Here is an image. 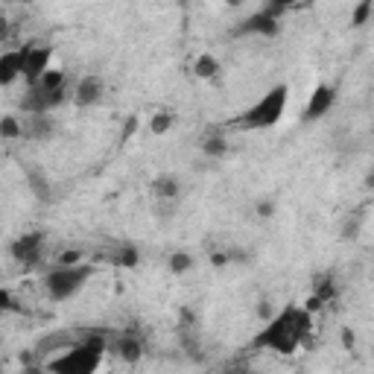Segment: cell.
<instances>
[{
    "label": "cell",
    "mask_w": 374,
    "mask_h": 374,
    "mask_svg": "<svg viewBox=\"0 0 374 374\" xmlns=\"http://www.w3.org/2000/svg\"><path fill=\"white\" fill-rule=\"evenodd\" d=\"M114 351H117V357H120L123 363H141L144 357V342L141 337H135V333H123V337H117L114 342Z\"/></svg>",
    "instance_id": "7c38bea8"
},
{
    "label": "cell",
    "mask_w": 374,
    "mask_h": 374,
    "mask_svg": "<svg viewBox=\"0 0 374 374\" xmlns=\"http://www.w3.org/2000/svg\"><path fill=\"white\" fill-rule=\"evenodd\" d=\"M357 231H360V223L354 220V223H345V228H342V240H354L357 237Z\"/></svg>",
    "instance_id": "4316f807"
},
{
    "label": "cell",
    "mask_w": 374,
    "mask_h": 374,
    "mask_svg": "<svg viewBox=\"0 0 374 374\" xmlns=\"http://www.w3.org/2000/svg\"><path fill=\"white\" fill-rule=\"evenodd\" d=\"M313 330V313L301 304H287L275 316L266 319L263 330L251 339V348L258 351H272V354H295L307 339V333Z\"/></svg>",
    "instance_id": "6da1fadb"
},
{
    "label": "cell",
    "mask_w": 374,
    "mask_h": 374,
    "mask_svg": "<svg viewBox=\"0 0 374 374\" xmlns=\"http://www.w3.org/2000/svg\"><path fill=\"white\" fill-rule=\"evenodd\" d=\"M275 211H278V205H275V199H258L254 202V213L261 216V220H272Z\"/></svg>",
    "instance_id": "cb8c5ba5"
},
{
    "label": "cell",
    "mask_w": 374,
    "mask_h": 374,
    "mask_svg": "<svg viewBox=\"0 0 374 374\" xmlns=\"http://www.w3.org/2000/svg\"><path fill=\"white\" fill-rule=\"evenodd\" d=\"M278 32H281V12L272 6L249 15L246 21L234 30V35H263V38H275Z\"/></svg>",
    "instance_id": "52a82bcc"
},
{
    "label": "cell",
    "mask_w": 374,
    "mask_h": 374,
    "mask_svg": "<svg viewBox=\"0 0 374 374\" xmlns=\"http://www.w3.org/2000/svg\"><path fill=\"white\" fill-rule=\"evenodd\" d=\"M220 70H223V65H220V58H216L213 53H199V56H196L193 73L199 76V80L211 82V80H216V76H220Z\"/></svg>",
    "instance_id": "9a60e30c"
},
{
    "label": "cell",
    "mask_w": 374,
    "mask_h": 374,
    "mask_svg": "<svg viewBox=\"0 0 374 374\" xmlns=\"http://www.w3.org/2000/svg\"><path fill=\"white\" fill-rule=\"evenodd\" d=\"M21 53H24V82L27 85H35L50 70L53 47L38 44V42H27V44H21Z\"/></svg>",
    "instance_id": "5b68a950"
},
{
    "label": "cell",
    "mask_w": 374,
    "mask_h": 374,
    "mask_svg": "<svg viewBox=\"0 0 374 374\" xmlns=\"http://www.w3.org/2000/svg\"><path fill=\"white\" fill-rule=\"evenodd\" d=\"M337 100H339L337 85H330V82H319L316 88H313V94H310V100H307V106H304L301 117H304L307 123H316V120H322V117H328V114L333 111Z\"/></svg>",
    "instance_id": "8992f818"
},
{
    "label": "cell",
    "mask_w": 374,
    "mask_h": 374,
    "mask_svg": "<svg viewBox=\"0 0 374 374\" xmlns=\"http://www.w3.org/2000/svg\"><path fill=\"white\" fill-rule=\"evenodd\" d=\"M193 263H196V261L190 258L187 251H173L170 258H167V266H170L173 275H187V272L193 269Z\"/></svg>",
    "instance_id": "603a6c76"
},
{
    "label": "cell",
    "mask_w": 374,
    "mask_h": 374,
    "mask_svg": "<svg viewBox=\"0 0 374 374\" xmlns=\"http://www.w3.org/2000/svg\"><path fill=\"white\" fill-rule=\"evenodd\" d=\"M0 137H4V141H18V137H24V120H18L15 114L0 117Z\"/></svg>",
    "instance_id": "d6986e66"
},
{
    "label": "cell",
    "mask_w": 374,
    "mask_h": 374,
    "mask_svg": "<svg viewBox=\"0 0 374 374\" xmlns=\"http://www.w3.org/2000/svg\"><path fill=\"white\" fill-rule=\"evenodd\" d=\"M175 4H179V6H187V4H190V0H175Z\"/></svg>",
    "instance_id": "4dcf8cb0"
},
{
    "label": "cell",
    "mask_w": 374,
    "mask_h": 374,
    "mask_svg": "<svg viewBox=\"0 0 374 374\" xmlns=\"http://www.w3.org/2000/svg\"><path fill=\"white\" fill-rule=\"evenodd\" d=\"M53 135V120L47 114H27L24 117V137L30 141H47Z\"/></svg>",
    "instance_id": "4fadbf2b"
},
{
    "label": "cell",
    "mask_w": 374,
    "mask_h": 374,
    "mask_svg": "<svg viewBox=\"0 0 374 374\" xmlns=\"http://www.w3.org/2000/svg\"><path fill=\"white\" fill-rule=\"evenodd\" d=\"M103 94H106V82L100 80V76L88 73V76H82V80L76 82L70 100L80 106V108H91V106H96V103L103 100Z\"/></svg>",
    "instance_id": "9c48e42d"
},
{
    "label": "cell",
    "mask_w": 374,
    "mask_h": 374,
    "mask_svg": "<svg viewBox=\"0 0 374 374\" xmlns=\"http://www.w3.org/2000/svg\"><path fill=\"white\" fill-rule=\"evenodd\" d=\"M366 187L374 190V164H371V170H368V175H366Z\"/></svg>",
    "instance_id": "f1b7e54d"
},
{
    "label": "cell",
    "mask_w": 374,
    "mask_h": 374,
    "mask_svg": "<svg viewBox=\"0 0 374 374\" xmlns=\"http://www.w3.org/2000/svg\"><path fill=\"white\" fill-rule=\"evenodd\" d=\"M9 254H12L18 263H24V266L42 263V258H44V231L21 234L18 240L9 243Z\"/></svg>",
    "instance_id": "ba28073f"
},
{
    "label": "cell",
    "mask_w": 374,
    "mask_h": 374,
    "mask_svg": "<svg viewBox=\"0 0 374 374\" xmlns=\"http://www.w3.org/2000/svg\"><path fill=\"white\" fill-rule=\"evenodd\" d=\"M27 185H30V190H32V196L38 202H50V196H53V187H50V179L42 173V170H35V167H30L27 173Z\"/></svg>",
    "instance_id": "2e32d148"
},
{
    "label": "cell",
    "mask_w": 374,
    "mask_h": 374,
    "mask_svg": "<svg viewBox=\"0 0 374 374\" xmlns=\"http://www.w3.org/2000/svg\"><path fill=\"white\" fill-rule=\"evenodd\" d=\"M56 263H65V266H70V263H82V251H80V249H65V251L56 258Z\"/></svg>",
    "instance_id": "d4e9b609"
},
{
    "label": "cell",
    "mask_w": 374,
    "mask_h": 374,
    "mask_svg": "<svg viewBox=\"0 0 374 374\" xmlns=\"http://www.w3.org/2000/svg\"><path fill=\"white\" fill-rule=\"evenodd\" d=\"M228 149H231V144H228V137H225L223 132H208V135L202 137V155H205L208 161L225 158Z\"/></svg>",
    "instance_id": "5bb4252c"
},
{
    "label": "cell",
    "mask_w": 374,
    "mask_h": 374,
    "mask_svg": "<svg viewBox=\"0 0 374 374\" xmlns=\"http://www.w3.org/2000/svg\"><path fill=\"white\" fill-rule=\"evenodd\" d=\"M287 106H289V85L287 82H278V85H272L258 103H251L231 126L240 129V132H263V129H272V126H278L284 120Z\"/></svg>",
    "instance_id": "7a4b0ae2"
},
{
    "label": "cell",
    "mask_w": 374,
    "mask_h": 374,
    "mask_svg": "<svg viewBox=\"0 0 374 374\" xmlns=\"http://www.w3.org/2000/svg\"><path fill=\"white\" fill-rule=\"evenodd\" d=\"M9 4H30V0H9Z\"/></svg>",
    "instance_id": "1f68e13d"
},
{
    "label": "cell",
    "mask_w": 374,
    "mask_h": 374,
    "mask_svg": "<svg viewBox=\"0 0 374 374\" xmlns=\"http://www.w3.org/2000/svg\"><path fill=\"white\" fill-rule=\"evenodd\" d=\"M106 348H108V342H106L103 333H88V337H82L80 342L65 348L62 357L47 360V368L58 371V374H91V371L100 368Z\"/></svg>",
    "instance_id": "3957f363"
},
{
    "label": "cell",
    "mask_w": 374,
    "mask_h": 374,
    "mask_svg": "<svg viewBox=\"0 0 374 374\" xmlns=\"http://www.w3.org/2000/svg\"><path fill=\"white\" fill-rule=\"evenodd\" d=\"M225 4H231V6H240V4H243V0H225Z\"/></svg>",
    "instance_id": "f546056e"
},
{
    "label": "cell",
    "mask_w": 374,
    "mask_h": 374,
    "mask_svg": "<svg viewBox=\"0 0 374 374\" xmlns=\"http://www.w3.org/2000/svg\"><path fill=\"white\" fill-rule=\"evenodd\" d=\"M299 4H304V0H272V9H278V12H284V9H292V6H299Z\"/></svg>",
    "instance_id": "484cf974"
},
{
    "label": "cell",
    "mask_w": 374,
    "mask_h": 374,
    "mask_svg": "<svg viewBox=\"0 0 374 374\" xmlns=\"http://www.w3.org/2000/svg\"><path fill=\"white\" fill-rule=\"evenodd\" d=\"M173 123H175L173 111H155V114L149 117V132H152L155 137H161V135H167V132L173 129Z\"/></svg>",
    "instance_id": "44dd1931"
},
{
    "label": "cell",
    "mask_w": 374,
    "mask_h": 374,
    "mask_svg": "<svg viewBox=\"0 0 374 374\" xmlns=\"http://www.w3.org/2000/svg\"><path fill=\"white\" fill-rule=\"evenodd\" d=\"M96 269L91 263H56L47 275H44V292H47V299L56 301V304H62V301H70L76 299V295L82 292V287L94 278Z\"/></svg>",
    "instance_id": "277c9868"
},
{
    "label": "cell",
    "mask_w": 374,
    "mask_h": 374,
    "mask_svg": "<svg viewBox=\"0 0 374 374\" xmlns=\"http://www.w3.org/2000/svg\"><path fill=\"white\" fill-rule=\"evenodd\" d=\"M18 76H24V53H21V47L6 50L4 56H0V85L9 88Z\"/></svg>",
    "instance_id": "30bf717a"
},
{
    "label": "cell",
    "mask_w": 374,
    "mask_h": 374,
    "mask_svg": "<svg viewBox=\"0 0 374 374\" xmlns=\"http://www.w3.org/2000/svg\"><path fill=\"white\" fill-rule=\"evenodd\" d=\"M337 281H333V275H322V278L316 281V289H313V295L322 301V304H330L333 299H337Z\"/></svg>",
    "instance_id": "ffe728a7"
},
{
    "label": "cell",
    "mask_w": 374,
    "mask_h": 374,
    "mask_svg": "<svg viewBox=\"0 0 374 374\" xmlns=\"http://www.w3.org/2000/svg\"><path fill=\"white\" fill-rule=\"evenodd\" d=\"M371 15H374V0H360V4L354 6V12H351V27L354 30H363L368 24Z\"/></svg>",
    "instance_id": "7402d4cb"
},
{
    "label": "cell",
    "mask_w": 374,
    "mask_h": 374,
    "mask_svg": "<svg viewBox=\"0 0 374 374\" xmlns=\"http://www.w3.org/2000/svg\"><path fill=\"white\" fill-rule=\"evenodd\" d=\"M114 263L120 266V269H135V266H141V249L132 246V243L117 246V251H114Z\"/></svg>",
    "instance_id": "e0dca14e"
},
{
    "label": "cell",
    "mask_w": 374,
    "mask_h": 374,
    "mask_svg": "<svg viewBox=\"0 0 374 374\" xmlns=\"http://www.w3.org/2000/svg\"><path fill=\"white\" fill-rule=\"evenodd\" d=\"M354 342H357V339H354V330H351V328H342V345L351 351V348H354Z\"/></svg>",
    "instance_id": "83f0119b"
},
{
    "label": "cell",
    "mask_w": 374,
    "mask_h": 374,
    "mask_svg": "<svg viewBox=\"0 0 374 374\" xmlns=\"http://www.w3.org/2000/svg\"><path fill=\"white\" fill-rule=\"evenodd\" d=\"M42 91H65L68 88V76H65V70H58V68H50L42 80L35 82Z\"/></svg>",
    "instance_id": "ac0fdd59"
},
{
    "label": "cell",
    "mask_w": 374,
    "mask_h": 374,
    "mask_svg": "<svg viewBox=\"0 0 374 374\" xmlns=\"http://www.w3.org/2000/svg\"><path fill=\"white\" fill-rule=\"evenodd\" d=\"M149 187H152V196L158 202H175V199H179V193H182V182L175 179V175H170V173L155 175Z\"/></svg>",
    "instance_id": "8fae6325"
}]
</instances>
